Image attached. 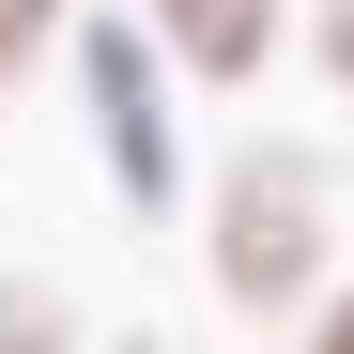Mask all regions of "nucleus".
I'll return each instance as SVG.
<instances>
[{"label": "nucleus", "mask_w": 354, "mask_h": 354, "mask_svg": "<svg viewBox=\"0 0 354 354\" xmlns=\"http://www.w3.org/2000/svg\"><path fill=\"white\" fill-rule=\"evenodd\" d=\"M62 62H77V108H93V169L124 216H169L185 201V124H169V46L139 16H62Z\"/></svg>", "instance_id": "nucleus-1"}, {"label": "nucleus", "mask_w": 354, "mask_h": 354, "mask_svg": "<svg viewBox=\"0 0 354 354\" xmlns=\"http://www.w3.org/2000/svg\"><path fill=\"white\" fill-rule=\"evenodd\" d=\"M324 277V169L262 139V154H231V185H216V292L247 324H292V292Z\"/></svg>", "instance_id": "nucleus-2"}, {"label": "nucleus", "mask_w": 354, "mask_h": 354, "mask_svg": "<svg viewBox=\"0 0 354 354\" xmlns=\"http://www.w3.org/2000/svg\"><path fill=\"white\" fill-rule=\"evenodd\" d=\"M139 31H154L201 93H247V77L277 62V0H139Z\"/></svg>", "instance_id": "nucleus-3"}, {"label": "nucleus", "mask_w": 354, "mask_h": 354, "mask_svg": "<svg viewBox=\"0 0 354 354\" xmlns=\"http://www.w3.org/2000/svg\"><path fill=\"white\" fill-rule=\"evenodd\" d=\"M77 324H62V292L46 277H0V354H62Z\"/></svg>", "instance_id": "nucleus-4"}, {"label": "nucleus", "mask_w": 354, "mask_h": 354, "mask_svg": "<svg viewBox=\"0 0 354 354\" xmlns=\"http://www.w3.org/2000/svg\"><path fill=\"white\" fill-rule=\"evenodd\" d=\"M62 16H77V0H0V93H16L46 46H62Z\"/></svg>", "instance_id": "nucleus-5"}, {"label": "nucleus", "mask_w": 354, "mask_h": 354, "mask_svg": "<svg viewBox=\"0 0 354 354\" xmlns=\"http://www.w3.org/2000/svg\"><path fill=\"white\" fill-rule=\"evenodd\" d=\"M292 354H354V292H324V308H308V339H292Z\"/></svg>", "instance_id": "nucleus-6"}, {"label": "nucleus", "mask_w": 354, "mask_h": 354, "mask_svg": "<svg viewBox=\"0 0 354 354\" xmlns=\"http://www.w3.org/2000/svg\"><path fill=\"white\" fill-rule=\"evenodd\" d=\"M324 77L354 93V0H339V16H324Z\"/></svg>", "instance_id": "nucleus-7"}, {"label": "nucleus", "mask_w": 354, "mask_h": 354, "mask_svg": "<svg viewBox=\"0 0 354 354\" xmlns=\"http://www.w3.org/2000/svg\"><path fill=\"white\" fill-rule=\"evenodd\" d=\"M124 354H154V339H124Z\"/></svg>", "instance_id": "nucleus-8"}]
</instances>
